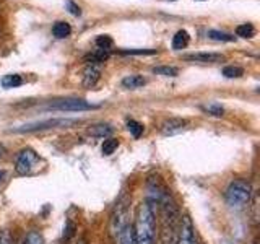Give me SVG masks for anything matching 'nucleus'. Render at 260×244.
Instances as JSON below:
<instances>
[{"label": "nucleus", "instance_id": "2", "mask_svg": "<svg viewBox=\"0 0 260 244\" xmlns=\"http://www.w3.org/2000/svg\"><path fill=\"white\" fill-rule=\"evenodd\" d=\"M252 199V186L246 179H234L226 187L224 200L231 208H242L249 205Z\"/></svg>", "mask_w": 260, "mask_h": 244}, {"label": "nucleus", "instance_id": "25", "mask_svg": "<svg viewBox=\"0 0 260 244\" xmlns=\"http://www.w3.org/2000/svg\"><path fill=\"white\" fill-rule=\"evenodd\" d=\"M96 46H98V49H104V51H108V49L112 46V38L108 36V35L98 36L96 38Z\"/></svg>", "mask_w": 260, "mask_h": 244}, {"label": "nucleus", "instance_id": "30", "mask_svg": "<svg viewBox=\"0 0 260 244\" xmlns=\"http://www.w3.org/2000/svg\"><path fill=\"white\" fill-rule=\"evenodd\" d=\"M4 151H5V148H4V146H2V145H0V158H2V155H4Z\"/></svg>", "mask_w": 260, "mask_h": 244}, {"label": "nucleus", "instance_id": "33", "mask_svg": "<svg viewBox=\"0 0 260 244\" xmlns=\"http://www.w3.org/2000/svg\"><path fill=\"white\" fill-rule=\"evenodd\" d=\"M80 244H85V242H80Z\"/></svg>", "mask_w": 260, "mask_h": 244}, {"label": "nucleus", "instance_id": "5", "mask_svg": "<svg viewBox=\"0 0 260 244\" xmlns=\"http://www.w3.org/2000/svg\"><path fill=\"white\" fill-rule=\"evenodd\" d=\"M100 106L93 104L85 100H78V98H67V100H57L47 104V109L52 111H65V112H80V111H93Z\"/></svg>", "mask_w": 260, "mask_h": 244}, {"label": "nucleus", "instance_id": "23", "mask_svg": "<svg viewBox=\"0 0 260 244\" xmlns=\"http://www.w3.org/2000/svg\"><path fill=\"white\" fill-rule=\"evenodd\" d=\"M208 38L213 39V41H223V43H230V41H234V36L228 35V33H223V31H216V29L208 31Z\"/></svg>", "mask_w": 260, "mask_h": 244}, {"label": "nucleus", "instance_id": "27", "mask_svg": "<svg viewBox=\"0 0 260 244\" xmlns=\"http://www.w3.org/2000/svg\"><path fill=\"white\" fill-rule=\"evenodd\" d=\"M65 5H67L69 12H70L72 15H75V16L81 15V8H80L75 2H72V0H67V2H65Z\"/></svg>", "mask_w": 260, "mask_h": 244}, {"label": "nucleus", "instance_id": "24", "mask_svg": "<svg viewBox=\"0 0 260 244\" xmlns=\"http://www.w3.org/2000/svg\"><path fill=\"white\" fill-rule=\"evenodd\" d=\"M23 244H44V239L38 231H29L23 239Z\"/></svg>", "mask_w": 260, "mask_h": 244}, {"label": "nucleus", "instance_id": "18", "mask_svg": "<svg viewBox=\"0 0 260 244\" xmlns=\"http://www.w3.org/2000/svg\"><path fill=\"white\" fill-rule=\"evenodd\" d=\"M202 109L207 114H210V116H215V117H221L224 114V108L219 103H208L205 106H202Z\"/></svg>", "mask_w": 260, "mask_h": 244}, {"label": "nucleus", "instance_id": "8", "mask_svg": "<svg viewBox=\"0 0 260 244\" xmlns=\"http://www.w3.org/2000/svg\"><path fill=\"white\" fill-rule=\"evenodd\" d=\"M187 122L184 119H179V117H171L168 120L162 122L161 126V132L162 135H174V134H179L182 132V130L185 129Z\"/></svg>", "mask_w": 260, "mask_h": 244}, {"label": "nucleus", "instance_id": "11", "mask_svg": "<svg viewBox=\"0 0 260 244\" xmlns=\"http://www.w3.org/2000/svg\"><path fill=\"white\" fill-rule=\"evenodd\" d=\"M119 244H135V236H134V226L127 223L117 234Z\"/></svg>", "mask_w": 260, "mask_h": 244}, {"label": "nucleus", "instance_id": "13", "mask_svg": "<svg viewBox=\"0 0 260 244\" xmlns=\"http://www.w3.org/2000/svg\"><path fill=\"white\" fill-rule=\"evenodd\" d=\"M0 83H2L4 88H16L20 86L23 83V78L20 73H8V75H5L2 80H0Z\"/></svg>", "mask_w": 260, "mask_h": 244}, {"label": "nucleus", "instance_id": "7", "mask_svg": "<svg viewBox=\"0 0 260 244\" xmlns=\"http://www.w3.org/2000/svg\"><path fill=\"white\" fill-rule=\"evenodd\" d=\"M195 233H193V225L189 217H184L182 226H181V234H179V242L177 244H195Z\"/></svg>", "mask_w": 260, "mask_h": 244}, {"label": "nucleus", "instance_id": "28", "mask_svg": "<svg viewBox=\"0 0 260 244\" xmlns=\"http://www.w3.org/2000/svg\"><path fill=\"white\" fill-rule=\"evenodd\" d=\"M73 234H75V225H73L72 222H67V228H65V231H63V238L69 239Z\"/></svg>", "mask_w": 260, "mask_h": 244}, {"label": "nucleus", "instance_id": "26", "mask_svg": "<svg viewBox=\"0 0 260 244\" xmlns=\"http://www.w3.org/2000/svg\"><path fill=\"white\" fill-rule=\"evenodd\" d=\"M108 57H109L108 51H104V49H98V51L91 55V59L94 62H104L106 59H108Z\"/></svg>", "mask_w": 260, "mask_h": 244}, {"label": "nucleus", "instance_id": "14", "mask_svg": "<svg viewBox=\"0 0 260 244\" xmlns=\"http://www.w3.org/2000/svg\"><path fill=\"white\" fill-rule=\"evenodd\" d=\"M112 127L109 124H96L89 129V134L93 137H100V138H108L112 134Z\"/></svg>", "mask_w": 260, "mask_h": 244}, {"label": "nucleus", "instance_id": "31", "mask_svg": "<svg viewBox=\"0 0 260 244\" xmlns=\"http://www.w3.org/2000/svg\"><path fill=\"white\" fill-rule=\"evenodd\" d=\"M7 244H12V239H10V241H8V242H7Z\"/></svg>", "mask_w": 260, "mask_h": 244}, {"label": "nucleus", "instance_id": "3", "mask_svg": "<svg viewBox=\"0 0 260 244\" xmlns=\"http://www.w3.org/2000/svg\"><path fill=\"white\" fill-rule=\"evenodd\" d=\"M41 160L39 155L31 150V148H23L18 155H16V160H15V169L16 173L21 174V176H29L32 173H36L39 169L41 165Z\"/></svg>", "mask_w": 260, "mask_h": 244}, {"label": "nucleus", "instance_id": "19", "mask_svg": "<svg viewBox=\"0 0 260 244\" xmlns=\"http://www.w3.org/2000/svg\"><path fill=\"white\" fill-rule=\"evenodd\" d=\"M236 35L241 36V38H252L255 35V28L252 23H242L236 28Z\"/></svg>", "mask_w": 260, "mask_h": 244}, {"label": "nucleus", "instance_id": "16", "mask_svg": "<svg viewBox=\"0 0 260 244\" xmlns=\"http://www.w3.org/2000/svg\"><path fill=\"white\" fill-rule=\"evenodd\" d=\"M117 146H119L117 138H112V137L104 138V142L101 145V151H103V155H106V157H109V155H112L114 151L117 150Z\"/></svg>", "mask_w": 260, "mask_h": 244}, {"label": "nucleus", "instance_id": "22", "mask_svg": "<svg viewBox=\"0 0 260 244\" xmlns=\"http://www.w3.org/2000/svg\"><path fill=\"white\" fill-rule=\"evenodd\" d=\"M119 52L124 55H153L156 54V49H122Z\"/></svg>", "mask_w": 260, "mask_h": 244}, {"label": "nucleus", "instance_id": "12", "mask_svg": "<svg viewBox=\"0 0 260 244\" xmlns=\"http://www.w3.org/2000/svg\"><path fill=\"white\" fill-rule=\"evenodd\" d=\"M187 44H189V33L185 29H181L176 33V36L173 38V49L174 51H181Z\"/></svg>", "mask_w": 260, "mask_h": 244}, {"label": "nucleus", "instance_id": "9", "mask_svg": "<svg viewBox=\"0 0 260 244\" xmlns=\"http://www.w3.org/2000/svg\"><path fill=\"white\" fill-rule=\"evenodd\" d=\"M100 75H101V70L96 67V65H88L83 72V86L85 88H93L98 80H100Z\"/></svg>", "mask_w": 260, "mask_h": 244}, {"label": "nucleus", "instance_id": "32", "mask_svg": "<svg viewBox=\"0 0 260 244\" xmlns=\"http://www.w3.org/2000/svg\"><path fill=\"white\" fill-rule=\"evenodd\" d=\"M224 244H231V242H224Z\"/></svg>", "mask_w": 260, "mask_h": 244}, {"label": "nucleus", "instance_id": "6", "mask_svg": "<svg viewBox=\"0 0 260 244\" xmlns=\"http://www.w3.org/2000/svg\"><path fill=\"white\" fill-rule=\"evenodd\" d=\"M185 60L190 62H199V64H215L224 60V55L218 52H193V54H185L182 55Z\"/></svg>", "mask_w": 260, "mask_h": 244}, {"label": "nucleus", "instance_id": "17", "mask_svg": "<svg viewBox=\"0 0 260 244\" xmlns=\"http://www.w3.org/2000/svg\"><path fill=\"white\" fill-rule=\"evenodd\" d=\"M127 130H128L130 135H132L134 138H140L142 134H143V130H145V127L138 120L130 119V120H127Z\"/></svg>", "mask_w": 260, "mask_h": 244}, {"label": "nucleus", "instance_id": "29", "mask_svg": "<svg viewBox=\"0 0 260 244\" xmlns=\"http://www.w3.org/2000/svg\"><path fill=\"white\" fill-rule=\"evenodd\" d=\"M4 177H5V171L0 169V181H4Z\"/></svg>", "mask_w": 260, "mask_h": 244}, {"label": "nucleus", "instance_id": "4", "mask_svg": "<svg viewBox=\"0 0 260 244\" xmlns=\"http://www.w3.org/2000/svg\"><path fill=\"white\" fill-rule=\"evenodd\" d=\"M77 119H46V120H38V122H28L20 127L12 129V132L16 134H29V132H39V130H49V129H57V127H69L77 124Z\"/></svg>", "mask_w": 260, "mask_h": 244}, {"label": "nucleus", "instance_id": "34", "mask_svg": "<svg viewBox=\"0 0 260 244\" xmlns=\"http://www.w3.org/2000/svg\"><path fill=\"white\" fill-rule=\"evenodd\" d=\"M195 244H197V242H195Z\"/></svg>", "mask_w": 260, "mask_h": 244}, {"label": "nucleus", "instance_id": "10", "mask_svg": "<svg viewBox=\"0 0 260 244\" xmlns=\"http://www.w3.org/2000/svg\"><path fill=\"white\" fill-rule=\"evenodd\" d=\"M145 83H146V80L142 75H128L122 80V86L127 88V89H138V88H142Z\"/></svg>", "mask_w": 260, "mask_h": 244}, {"label": "nucleus", "instance_id": "20", "mask_svg": "<svg viewBox=\"0 0 260 244\" xmlns=\"http://www.w3.org/2000/svg\"><path fill=\"white\" fill-rule=\"evenodd\" d=\"M223 75L226 78H239L244 75V69L238 67V65H228V67L223 69Z\"/></svg>", "mask_w": 260, "mask_h": 244}, {"label": "nucleus", "instance_id": "1", "mask_svg": "<svg viewBox=\"0 0 260 244\" xmlns=\"http://www.w3.org/2000/svg\"><path fill=\"white\" fill-rule=\"evenodd\" d=\"M154 234H156V223H154V214L150 203H140L137 208L134 236L135 244H153Z\"/></svg>", "mask_w": 260, "mask_h": 244}, {"label": "nucleus", "instance_id": "15", "mask_svg": "<svg viewBox=\"0 0 260 244\" xmlns=\"http://www.w3.org/2000/svg\"><path fill=\"white\" fill-rule=\"evenodd\" d=\"M70 31H72V28H70V24L67 21H57L54 26H52L54 36L55 38H60V39L67 38L70 35Z\"/></svg>", "mask_w": 260, "mask_h": 244}, {"label": "nucleus", "instance_id": "21", "mask_svg": "<svg viewBox=\"0 0 260 244\" xmlns=\"http://www.w3.org/2000/svg\"><path fill=\"white\" fill-rule=\"evenodd\" d=\"M153 73H158V75H165V77H176L179 70L177 67H171V65H161V67H153Z\"/></svg>", "mask_w": 260, "mask_h": 244}]
</instances>
